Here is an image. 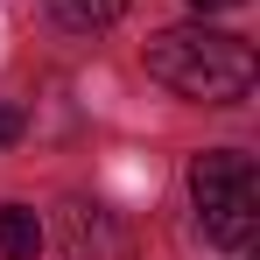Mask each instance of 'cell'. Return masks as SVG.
Here are the masks:
<instances>
[{"label":"cell","instance_id":"obj_1","mask_svg":"<svg viewBox=\"0 0 260 260\" xmlns=\"http://www.w3.org/2000/svg\"><path fill=\"white\" fill-rule=\"evenodd\" d=\"M148 78L197 99V106H239L260 78V56L246 36H225V28L197 21V28H162L148 43Z\"/></svg>","mask_w":260,"mask_h":260},{"label":"cell","instance_id":"obj_2","mask_svg":"<svg viewBox=\"0 0 260 260\" xmlns=\"http://www.w3.org/2000/svg\"><path fill=\"white\" fill-rule=\"evenodd\" d=\"M190 197H197V225L204 239L225 246V253H246L260 232V176H253V155L239 148H211L190 162Z\"/></svg>","mask_w":260,"mask_h":260},{"label":"cell","instance_id":"obj_3","mask_svg":"<svg viewBox=\"0 0 260 260\" xmlns=\"http://www.w3.org/2000/svg\"><path fill=\"white\" fill-rule=\"evenodd\" d=\"M63 253L71 260H127V225L106 204H63Z\"/></svg>","mask_w":260,"mask_h":260},{"label":"cell","instance_id":"obj_4","mask_svg":"<svg viewBox=\"0 0 260 260\" xmlns=\"http://www.w3.org/2000/svg\"><path fill=\"white\" fill-rule=\"evenodd\" d=\"M43 253V218L28 204H0V260H36Z\"/></svg>","mask_w":260,"mask_h":260},{"label":"cell","instance_id":"obj_5","mask_svg":"<svg viewBox=\"0 0 260 260\" xmlns=\"http://www.w3.org/2000/svg\"><path fill=\"white\" fill-rule=\"evenodd\" d=\"M49 14L63 28H78V36H99V28H113L127 14V0H49Z\"/></svg>","mask_w":260,"mask_h":260},{"label":"cell","instance_id":"obj_6","mask_svg":"<svg viewBox=\"0 0 260 260\" xmlns=\"http://www.w3.org/2000/svg\"><path fill=\"white\" fill-rule=\"evenodd\" d=\"M21 134H28V113H21V106H7V99H0V148H14V141H21Z\"/></svg>","mask_w":260,"mask_h":260},{"label":"cell","instance_id":"obj_7","mask_svg":"<svg viewBox=\"0 0 260 260\" xmlns=\"http://www.w3.org/2000/svg\"><path fill=\"white\" fill-rule=\"evenodd\" d=\"M197 14H225V7H246V0H190Z\"/></svg>","mask_w":260,"mask_h":260}]
</instances>
